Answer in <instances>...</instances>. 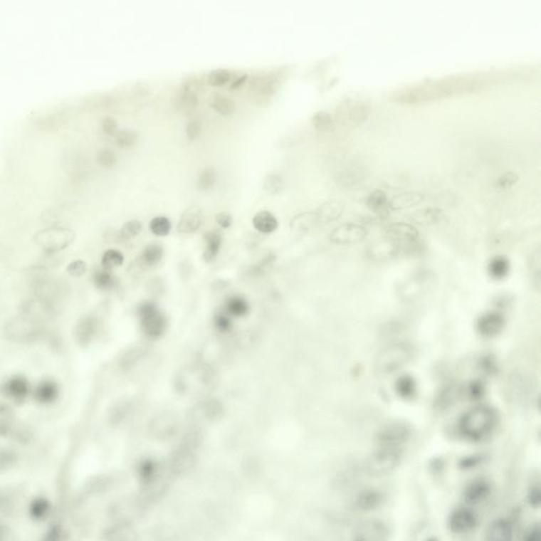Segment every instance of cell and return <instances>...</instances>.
Segmentation results:
<instances>
[{
    "label": "cell",
    "instance_id": "1",
    "mask_svg": "<svg viewBox=\"0 0 541 541\" xmlns=\"http://www.w3.org/2000/svg\"><path fill=\"white\" fill-rule=\"evenodd\" d=\"M498 424L496 410L488 406H478L463 414L459 422L460 434L466 439L479 442L488 439Z\"/></svg>",
    "mask_w": 541,
    "mask_h": 541
},
{
    "label": "cell",
    "instance_id": "2",
    "mask_svg": "<svg viewBox=\"0 0 541 541\" xmlns=\"http://www.w3.org/2000/svg\"><path fill=\"white\" fill-rule=\"evenodd\" d=\"M43 320L41 316L23 309L19 315L8 322L6 335L14 342H31L43 333Z\"/></svg>",
    "mask_w": 541,
    "mask_h": 541
},
{
    "label": "cell",
    "instance_id": "3",
    "mask_svg": "<svg viewBox=\"0 0 541 541\" xmlns=\"http://www.w3.org/2000/svg\"><path fill=\"white\" fill-rule=\"evenodd\" d=\"M414 348L408 342H400L388 345L377 355L375 368L382 374H392L402 369L411 361Z\"/></svg>",
    "mask_w": 541,
    "mask_h": 541
},
{
    "label": "cell",
    "instance_id": "4",
    "mask_svg": "<svg viewBox=\"0 0 541 541\" xmlns=\"http://www.w3.org/2000/svg\"><path fill=\"white\" fill-rule=\"evenodd\" d=\"M402 460V448L377 447L366 460V471L374 477H384L396 472Z\"/></svg>",
    "mask_w": 541,
    "mask_h": 541
},
{
    "label": "cell",
    "instance_id": "5",
    "mask_svg": "<svg viewBox=\"0 0 541 541\" xmlns=\"http://www.w3.org/2000/svg\"><path fill=\"white\" fill-rule=\"evenodd\" d=\"M140 326L144 335L152 340H159L167 332V318L152 303H144L137 309Z\"/></svg>",
    "mask_w": 541,
    "mask_h": 541
},
{
    "label": "cell",
    "instance_id": "6",
    "mask_svg": "<svg viewBox=\"0 0 541 541\" xmlns=\"http://www.w3.org/2000/svg\"><path fill=\"white\" fill-rule=\"evenodd\" d=\"M74 232L63 226H52L39 231L35 235V242L48 253L64 250L74 240Z\"/></svg>",
    "mask_w": 541,
    "mask_h": 541
},
{
    "label": "cell",
    "instance_id": "7",
    "mask_svg": "<svg viewBox=\"0 0 541 541\" xmlns=\"http://www.w3.org/2000/svg\"><path fill=\"white\" fill-rule=\"evenodd\" d=\"M412 431L405 423H389L382 427L375 435L377 447H390V448H402L403 445L411 438Z\"/></svg>",
    "mask_w": 541,
    "mask_h": 541
},
{
    "label": "cell",
    "instance_id": "8",
    "mask_svg": "<svg viewBox=\"0 0 541 541\" xmlns=\"http://www.w3.org/2000/svg\"><path fill=\"white\" fill-rule=\"evenodd\" d=\"M0 394L11 402L21 404L32 394L31 384L23 375H12L0 384Z\"/></svg>",
    "mask_w": 541,
    "mask_h": 541
},
{
    "label": "cell",
    "instance_id": "9",
    "mask_svg": "<svg viewBox=\"0 0 541 541\" xmlns=\"http://www.w3.org/2000/svg\"><path fill=\"white\" fill-rule=\"evenodd\" d=\"M385 495L377 488H364L357 492L350 501V508L357 513H369L383 505Z\"/></svg>",
    "mask_w": 541,
    "mask_h": 541
},
{
    "label": "cell",
    "instance_id": "10",
    "mask_svg": "<svg viewBox=\"0 0 541 541\" xmlns=\"http://www.w3.org/2000/svg\"><path fill=\"white\" fill-rule=\"evenodd\" d=\"M389 530L381 520L364 521L355 527L351 541H388Z\"/></svg>",
    "mask_w": 541,
    "mask_h": 541
},
{
    "label": "cell",
    "instance_id": "11",
    "mask_svg": "<svg viewBox=\"0 0 541 541\" xmlns=\"http://www.w3.org/2000/svg\"><path fill=\"white\" fill-rule=\"evenodd\" d=\"M367 230L363 226L355 224H344L338 226L331 232L330 238L333 243L340 246L359 243L367 237Z\"/></svg>",
    "mask_w": 541,
    "mask_h": 541
},
{
    "label": "cell",
    "instance_id": "12",
    "mask_svg": "<svg viewBox=\"0 0 541 541\" xmlns=\"http://www.w3.org/2000/svg\"><path fill=\"white\" fill-rule=\"evenodd\" d=\"M372 103L365 98H351L342 104V117L350 123L359 125L372 113Z\"/></svg>",
    "mask_w": 541,
    "mask_h": 541
},
{
    "label": "cell",
    "instance_id": "13",
    "mask_svg": "<svg viewBox=\"0 0 541 541\" xmlns=\"http://www.w3.org/2000/svg\"><path fill=\"white\" fill-rule=\"evenodd\" d=\"M402 251V246L396 240L386 236L370 244L367 248V257L373 261H388L396 258Z\"/></svg>",
    "mask_w": 541,
    "mask_h": 541
},
{
    "label": "cell",
    "instance_id": "14",
    "mask_svg": "<svg viewBox=\"0 0 541 541\" xmlns=\"http://www.w3.org/2000/svg\"><path fill=\"white\" fill-rule=\"evenodd\" d=\"M386 236L396 240L403 248L416 246L419 241V231L412 224L405 222H394L385 229Z\"/></svg>",
    "mask_w": 541,
    "mask_h": 541
},
{
    "label": "cell",
    "instance_id": "15",
    "mask_svg": "<svg viewBox=\"0 0 541 541\" xmlns=\"http://www.w3.org/2000/svg\"><path fill=\"white\" fill-rule=\"evenodd\" d=\"M477 525V516L470 508H460L451 513L448 519V527L453 533L468 534Z\"/></svg>",
    "mask_w": 541,
    "mask_h": 541
},
{
    "label": "cell",
    "instance_id": "16",
    "mask_svg": "<svg viewBox=\"0 0 541 541\" xmlns=\"http://www.w3.org/2000/svg\"><path fill=\"white\" fill-rule=\"evenodd\" d=\"M60 386L53 379H43L35 386L32 394L35 402L41 406L54 404L60 398Z\"/></svg>",
    "mask_w": 541,
    "mask_h": 541
},
{
    "label": "cell",
    "instance_id": "17",
    "mask_svg": "<svg viewBox=\"0 0 541 541\" xmlns=\"http://www.w3.org/2000/svg\"><path fill=\"white\" fill-rule=\"evenodd\" d=\"M490 493H492V486L488 480L482 479V478L475 479L464 488V500L468 505H480L490 497Z\"/></svg>",
    "mask_w": 541,
    "mask_h": 541
},
{
    "label": "cell",
    "instance_id": "18",
    "mask_svg": "<svg viewBox=\"0 0 541 541\" xmlns=\"http://www.w3.org/2000/svg\"><path fill=\"white\" fill-rule=\"evenodd\" d=\"M431 278L427 275L419 274L414 275V277L406 281L404 285L401 287V298L405 300H414L420 298L431 285Z\"/></svg>",
    "mask_w": 541,
    "mask_h": 541
},
{
    "label": "cell",
    "instance_id": "19",
    "mask_svg": "<svg viewBox=\"0 0 541 541\" xmlns=\"http://www.w3.org/2000/svg\"><path fill=\"white\" fill-rule=\"evenodd\" d=\"M202 224V209L198 206L189 207L179 220L178 231L183 234H193L201 228Z\"/></svg>",
    "mask_w": 541,
    "mask_h": 541
},
{
    "label": "cell",
    "instance_id": "20",
    "mask_svg": "<svg viewBox=\"0 0 541 541\" xmlns=\"http://www.w3.org/2000/svg\"><path fill=\"white\" fill-rule=\"evenodd\" d=\"M98 328H99V324L93 316L80 318L75 327L76 342L80 346H87L90 344L97 335Z\"/></svg>",
    "mask_w": 541,
    "mask_h": 541
},
{
    "label": "cell",
    "instance_id": "21",
    "mask_svg": "<svg viewBox=\"0 0 541 541\" xmlns=\"http://www.w3.org/2000/svg\"><path fill=\"white\" fill-rule=\"evenodd\" d=\"M505 318L499 313H488L482 316L478 322L480 335L485 337H494L503 331Z\"/></svg>",
    "mask_w": 541,
    "mask_h": 541
},
{
    "label": "cell",
    "instance_id": "22",
    "mask_svg": "<svg viewBox=\"0 0 541 541\" xmlns=\"http://www.w3.org/2000/svg\"><path fill=\"white\" fill-rule=\"evenodd\" d=\"M514 529L507 519H497L488 525L485 541H513Z\"/></svg>",
    "mask_w": 541,
    "mask_h": 541
},
{
    "label": "cell",
    "instance_id": "23",
    "mask_svg": "<svg viewBox=\"0 0 541 541\" xmlns=\"http://www.w3.org/2000/svg\"><path fill=\"white\" fill-rule=\"evenodd\" d=\"M345 203L342 200L331 199L328 201L322 203L316 209L315 213L317 216L320 224H329V222L335 221L344 213Z\"/></svg>",
    "mask_w": 541,
    "mask_h": 541
},
{
    "label": "cell",
    "instance_id": "24",
    "mask_svg": "<svg viewBox=\"0 0 541 541\" xmlns=\"http://www.w3.org/2000/svg\"><path fill=\"white\" fill-rule=\"evenodd\" d=\"M196 85L197 84L194 80H189L183 86L180 97H179L178 101H177L178 108L182 112H191V110H194L197 107L198 95Z\"/></svg>",
    "mask_w": 541,
    "mask_h": 541
},
{
    "label": "cell",
    "instance_id": "25",
    "mask_svg": "<svg viewBox=\"0 0 541 541\" xmlns=\"http://www.w3.org/2000/svg\"><path fill=\"white\" fill-rule=\"evenodd\" d=\"M445 219V213L443 209L438 207H427L424 209H419L412 214L411 220L414 224L420 226H434L440 224Z\"/></svg>",
    "mask_w": 541,
    "mask_h": 541
},
{
    "label": "cell",
    "instance_id": "26",
    "mask_svg": "<svg viewBox=\"0 0 541 541\" xmlns=\"http://www.w3.org/2000/svg\"><path fill=\"white\" fill-rule=\"evenodd\" d=\"M424 200V195L419 191H406L400 195L394 196L390 201H388V207L392 211H401V209H410L420 204Z\"/></svg>",
    "mask_w": 541,
    "mask_h": 541
},
{
    "label": "cell",
    "instance_id": "27",
    "mask_svg": "<svg viewBox=\"0 0 541 541\" xmlns=\"http://www.w3.org/2000/svg\"><path fill=\"white\" fill-rule=\"evenodd\" d=\"M205 248L203 259L211 263L219 254L222 246V235L218 231H209L204 235Z\"/></svg>",
    "mask_w": 541,
    "mask_h": 541
},
{
    "label": "cell",
    "instance_id": "28",
    "mask_svg": "<svg viewBox=\"0 0 541 541\" xmlns=\"http://www.w3.org/2000/svg\"><path fill=\"white\" fill-rule=\"evenodd\" d=\"M318 224L320 221L315 211H303L292 218L290 226L294 232L307 233L315 228Z\"/></svg>",
    "mask_w": 541,
    "mask_h": 541
},
{
    "label": "cell",
    "instance_id": "29",
    "mask_svg": "<svg viewBox=\"0 0 541 541\" xmlns=\"http://www.w3.org/2000/svg\"><path fill=\"white\" fill-rule=\"evenodd\" d=\"M164 256V248L160 243H150L144 248L140 255V263L145 268L158 266Z\"/></svg>",
    "mask_w": 541,
    "mask_h": 541
},
{
    "label": "cell",
    "instance_id": "30",
    "mask_svg": "<svg viewBox=\"0 0 541 541\" xmlns=\"http://www.w3.org/2000/svg\"><path fill=\"white\" fill-rule=\"evenodd\" d=\"M253 226L263 234H270L278 228V220L270 211H261L253 217Z\"/></svg>",
    "mask_w": 541,
    "mask_h": 541
},
{
    "label": "cell",
    "instance_id": "31",
    "mask_svg": "<svg viewBox=\"0 0 541 541\" xmlns=\"http://www.w3.org/2000/svg\"><path fill=\"white\" fill-rule=\"evenodd\" d=\"M250 309L248 300L239 295L231 296L224 304L226 313L231 317H243L250 313Z\"/></svg>",
    "mask_w": 541,
    "mask_h": 541
},
{
    "label": "cell",
    "instance_id": "32",
    "mask_svg": "<svg viewBox=\"0 0 541 541\" xmlns=\"http://www.w3.org/2000/svg\"><path fill=\"white\" fill-rule=\"evenodd\" d=\"M366 205L373 213L379 214L381 216L387 215L388 209H389L387 195L382 189H375V191H372L366 199Z\"/></svg>",
    "mask_w": 541,
    "mask_h": 541
},
{
    "label": "cell",
    "instance_id": "33",
    "mask_svg": "<svg viewBox=\"0 0 541 541\" xmlns=\"http://www.w3.org/2000/svg\"><path fill=\"white\" fill-rule=\"evenodd\" d=\"M209 105L222 115H230L235 111V102L231 98L220 93H214L209 98Z\"/></svg>",
    "mask_w": 541,
    "mask_h": 541
},
{
    "label": "cell",
    "instance_id": "34",
    "mask_svg": "<svg viewBox=\"0 0 541 541\" xmlns=\"http://www.w3.org/2000/svg\"><path fill=\"white\" fill-rule=\"evenodd\" d=\"M93 283L101 291H111L117 285V279L111 270L103 269L93 275Z\"/></svg>",
    "mask_w": 541,
    "mask_h": 541
},
{
    "label": "cell",
    "instance_id": "35",
    "mask_svg": "<svg viewBox=\"0 0 541 541\" xmlns=\"http://www.w3.org/2000/svg\"><path fill=\"white\" fill-rule=\"evenodd\" d=\"M15 416L8 405L0 403V437L8 435L14 425Z\"/></svg>",
    "mask_w": 541,
    "mask_h": 541
},
{
    "label": "cell",
    "instance_id": "36",
    "mask_svg": "<svg viewBox=\"0 0 541 541\" xmlns=\"http://www.w3.org/2000/svg\"><path fill=\"white\" fill-rule=\"evenodd\" d=\"M149 229L152 234L156 235V236H167L172 231V222L165 216H157L150 220Z\"/></svg>",
    "mask_w": 541,
    "mask_h": 541
},
{
    "label": "cell",
    "instance_id": "37",
    "mask_svg": "<svg viewBox=\"0 0 541 541\" xmlns=\"http://www.w3.org/2000/svg\"><path fill=\"white\" fill-rule=\"evenodd\" d=\"M217 182V170L215 167H204L199 172L197 179V185L202 191H209Z\"/></svg>",
    "mask_w": 541,
    "mask_h": 541
},
{
    "label": "cell",
    "instance_id": "38",
    "mask_svg": "<svg viewBox=\"0 0 541 541\" xmlns=\"http://www.w3.org/2000/svg\"><path fill=\"white\" fill-rule=\"evenodd\" d=\"M124 263V255L120 251L110 248L106 251L102 257V266L104 269L113 270L121 267Z\"/></svg>",
    "mask_w": 541,
    "mask_h": 541
},
{
    "label": "cell",
    "instance_id": "39",
    "mask_svg": "<svg viewBox=\"0 0 541 541\" xmlns=\"http://www.w3.org/2000/svg\"><path fill=\"white\" fill-rule=\"evenodd\" d=\"M232 78V73L230 70L219 68L214 69L207 74V82L209 85L215 87H222L228 84Z\"/></svg>",
    "mask_w": 541,
    "mask_h": 541
},
{
    "label": "cell",
    "instance_id": "40",
    "mask_svg": "<svg viewBox=\"0 0 541 541\" xmlns=\"http://www.w3.org/2000/svg\"><path fill=\"white\" fill-rule=\"evenodd\" d=\"M508 270H510V263L505 257H496L493 259L488 267L490 276L496 279L505 278L508 274Z\"/></svg>",
    "mask_w": 541,
    "mask_h": 541
},
{
    "label": "cell",
    "instance_id": "41",
    "mask_svg": "<svg viewBox=\"0 0 541 541\" xmlns=\"http://www.w3.org/2000/svg\"><path fill=\"white\" fill-rule=\"evenodd\" d=\"M396 390L399 396L408 399L414 396L416 392V383L414 379L409 375H404L396 381Z\"/></svg>",
    "mask_w": 541,
    "mask_h": 541
},
{
    "label": "cell",
    "instance_id": "42",
    "mask_svg": "<svg viewBox=\"0 0 541 541\" xmlns=\"http://www.w3.org/2000/svg\"><path fill=\"white\" fill-rule=\"evenodd\" d=\"M311 123L318 132H326L332 127L333 117L327 111H318L312 117Z\"/></svg>",
    "mask_w": 541,
    "mask_h": 541
},
{
    "label": "cell",
    "instance_id": "43",
    "mask_svg": "<svg viewBox=\"0 0 541 541\" xmlns=\"http://www.w3.org/2000/svg\"><path fill=\"white\" fill-rule=\"evenodd\" d=\"M142 228H143V224L139 220H130L120 230V239L125 240V241L134 239L135 237H137L141 233Z\"/></svg>",
    "mask_w": 541,
    "mask_h": 541
},
{
    "label": "cell",
    "instance_id": "44",
    "mask_svg": "<svg viewBox=\"0 0 541 541\" xmlns=\"http://www.w3.org/2000/svg\"><path fill=\"white\" fill-rule=\"evenodd\" d=\"M254 86L261 95H270L277 90V87L279 86V80L277 76H265V78H259L258 82L254 84Z\"/></svg>",
    "mask_w": 541,
    "mask_h": 541
},
{
    "label": "cell",
    "instance_id": "45",
    "mask_svg": "<svg viewBox=\"0 0 541 541\" xmlns=\"http://www.w3.org/2000/svg\"><path fill=\"white\" fill-rule=\"evenodd\" d=\"M283 183L285 182L280 174L277 172H270L263 180V187L270 193L277 194L283 189Z\"/></svg>",
    "mask_w": 541,
    "mask_h": 541
},
{
    "label": "cell",
    "instance_id": "46",
    "mask_svg": "<svg viewBox=\"0 0 541 541\" xmlns=\"http://www.w3.org/2000/svg\"><path fill=\"white\" fill-rule=\"evenodd\" d=\"M541 255L540 250H536L530 258V272H531L532 278H533L534 283L538 285V289L540 287V273H541Z\"/></svg>",
    "mask_w": 541,
    "mask_h": 541
},
{
    "label": "cell",
    "instance_id": "47",
    "mask_svg": "<svg viewBox=\"0 0 541 541\" xmlns=\"http://www.w3.org/2000/svg\"><path fill=\"white\" fill-rule=\"evenodd\" d=\"M214 325H215V328L222 333L230 332L233 329L232 318L224 312L216 314L215 317H214Z\"/></svg>",
    "mask_w": 541,
    "mask_h": 541
},
{
    "label": "cell",
    "instance_id": "48",
    "mask_svg": "<svg viewBox=\"0 0 541 541\" xmlns=\"http://www.w3.org/2000/svg\"><path fill=\"white\" fill-rule=\"evenodd\" d=\"M117 154L110 148H103L98 154V161L104 167H113L117 163Z\"/></svg>",
    "mask_w": 541,
    "mask_h": 541
},
{
    "label": "cell",
    "instance_id": "49",
    "mask_svg": "<svg viewBox=\"0 0 541 541\" xmlns=\"http://www.w3.org/2000/svg\"><path fill=\"white\" fill-rule=\"evenodd\" d=\"M115 139L121 147H130V146L135 145V142H137V135L132 130H121L115 135Z\"/></svg>",
    "mask_w": 541,
    "mask_h": 541
},
{
    "label": "cell",
    "instance_id": "50",
    "mask_svg": "<svg viewBox=\"0 0 541 541\" xmlns=\"http://www.w3.org/2000/svg\"><path fill=\"white\" fill-rule=\"evenodd\" d=\"M202 124L198 117H194V119L189 120L187 124V128H185V132H187V139L189 141H194L197 139L201 132Z\"/></svg>",
    "mask_w": 541,
    "mask_h": 541
},
{
    "label": "cell",
    "instance_id": "51",
    "mask_svg": "<svg viewBox=\"0 0 541 541\" xmlns=\"http://www.w3.org/2000/svg\"><path fill=\"white\" fill-rule=\"evenodd\" d=\"M518 180L519 174H517V172L510 170V172H505V174H501V176L497 179V185H498L500 189H508V187L516 184V183L518 182Z\"/></svg>",
    "mask_w": 541,
    "mask_h": 541
},
{
    "label": "cell",
    "instance_id": "52",
    "mask_svg": "<svg viewBox=\"0 0 541 541\" xmlns=\"http://www.w3.org/2000/svg\"><path fill=\"white\" fill-rule=\"evenodd\" d=\"M68 273L73 277H80L86 273L87 263L83 261H72L69 266H68Z\"/></svg>",
    "mask_w": 541,
    "mask_h": 541
},
{
    "label": "cell",
    "instance_id": "53",
    "mask_svg": "<svg viewBox=\"0 0 541 541\" xmlns=\"http://www.w3.org/2000/svg\"><path fill=\"white\" fill-rule=\"evenodd\" d=\"M101 125L103 130L107 135H115L117 134V122L115 121V117L106 115V117H103Z\"/></svg>",
    "mask_w": 541,
    "mask_h": 541
},
{
    "label": "cell",
    "instance_id": "54",
    "mask_svg": "<svg viewBox=\"0 0 541 541\" xmlns=\"http://www.w3.org/2000/svg\"><path fill=\"white\" fill-rule=\"evenodd\" d=\"M215 219L222 229L231 228V226L233 224L232 215L226 213V211H220V213H218L217 215H216Z\"/></svg>",
    "mask_w": 541,
    "mask_h": 541
},
{
    "label": "cell",
    "instance_id": "55",
    "mask_svg": "<svg viewBox=\"0 0 541 541\" xmlns=\"http://www.w3.org/2000/svg\"><path fill=\"white\" fill-rule=\"evenodd\" d=\"M43 541H64L63 537L62 529L58 527H53L46 534Z\"/></svg>",
    "mask_w": 541,
    "mask_h": 541
},
{
    "label": "cell",
    "instance_id": "56",
    "mask_svg": "<svg viewBox=\"0 0 541 541\" xmlns=\"http://www.w3.org/2000/svg\"><path fill=\"white\" fill-rule=\"evenodd\" d=\"M468 394L471 398L476 400V399H480L483 394V387H482L480 383H472L468 387Z\"/></svg>",
    "mask_w": 541,
    "mask_h": 541
},
{
    "label": "cell",
    "instance_id": "57",
    "mask_svg": "<svg viewBox=\"0 0 541 541\" xmlns=\"http://www.w3.org/2000/svg\"><path fill=\"white\" fill-rule=\"evenodd\" d=\"M32 510H33L34 517H38V518H41V517H43L45 516L46 514H47V510H48L47 503L43 500L37 501L36 503H34V505H33V508H32Z\"/></svg>",
    "mask_w": 541,
    "mask_h": 541
},
{
    "label": "cell",
    "instance_id": "58",
    "mask_svg": "<svg viewBox=\"0 0 541 541\" xmlns=\"http://www.w3.org/2000/svg\"><path fill=\"white\" fill-rule=\"evenodd\" d=\"M530 500H531L532 505H535V507H538V505H540V486H537V488H532L531 496H530Z\"/></svg>",
    "mask_w": 541,
    "mask_h": 541
},
{
    "label": "cell",
    "instance_id": "59",
    "mask_svg": "<svg viewBox=\"0 0 541 541\" xmlns=\"http://www.w3.org/2000/svg\"><path fill=\"white\" fill-rule=\"evenodd\" d=\"M246 80H248V74H242V75L237 76V78L231 83L230 89L234 90V89L240 88V87L246 82Z\"/></svg>",
    "mask_w": 541,
    "mask_h": 541
},
{
    "label": "cell",
    "instance_id": "60",
    "mask_svg": "<svg viewBox=\"0 0 541 541\" xmlns=\"http://www.w3.org/2000/svg\"><path fill=\"white\" fill-rule=\"evenodd\" d=\"M523 541H540V531L538 527H534L531 531L525 536Z\"/></svg>",
    "mask_w": 541,
    "mask_h": 541
},
{
    "label": "cell",
    "instance_id": "61",
    "mask_svg": "<svg viewBox=\"0 0 541 541\" xmlns=\"http://www.w3.org/2000/svg\"><path fill=\"white\" fill-rule=\"evenodd\" d=\"M8 529H6V525H2V523H0V541H6V538H8Z\"/></svg>",
    "mask_w": 541,
    "mask_h": 541
},
{
    "label": "cell",
    "instance_id": "62",
    "mask_svg": "<svg viewBox=\"0 0 541 541\" xmlns=\"http://www.w3.org/2000/svg\"><path fill=\"white\" fill-rule=\"evenodd\" d=\"M6 497H4L2 496L1 494H0V510L6 507Z\"/></svg>",
    "mask_w": 541,
    "mask_h": 541
},
{
    "label": "cell",
    "instance_id": "63",
    "mask_svg": "<svg viewBox=\"0 0 541 541\" xmlns=\"http://www.w3.org/2000/svg\"><path fill=\"white\" fill-rule=\"evenodd\" d=\"M429 541H437V540H429Z\"/></svg>",
    "mask_w": 541,
    "mask_h": 541
}]
</instances>
